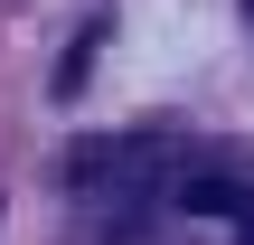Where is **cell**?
Listing matches in <instances>:
<instances>
[{"label":"cell","instance_id":"7a4b0ae2","mask_svg":"<svg viewBox=\"0 0 254 245\" xmlns=\"http://www.w3.org/2000/svg\"><path fill=\"white\" fill-rule=\"evenodd\" d=\"M245 19H254V0H245Z\"/></svg>","mask_w":254,"mask_h":245},{"label":"cell","instance_id":"6da1fadb","mask_svg":"<svg viewBox=\"0 0 254 245\" xmlns=\"http://www.w3.org/2000/svg\"><path fill=\"white\" fill-rule=\"evenodd\" d=\"M160 170H179V142H160V132H123V142H75L66 151V179L85 189V198H141Z\"/></svg>","mask_w":254,"mask_h":245}]
</instances>
